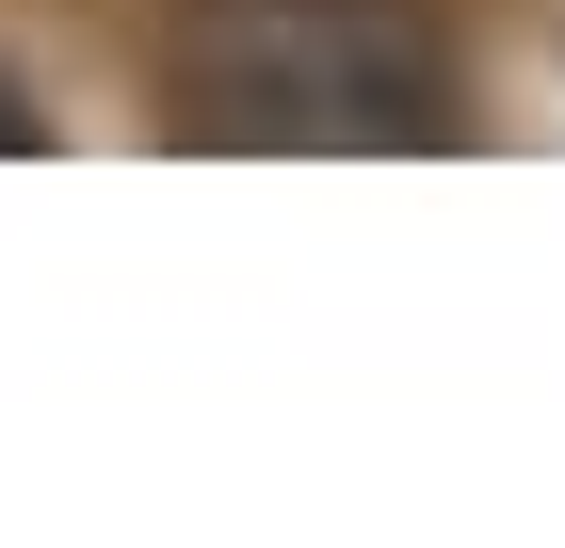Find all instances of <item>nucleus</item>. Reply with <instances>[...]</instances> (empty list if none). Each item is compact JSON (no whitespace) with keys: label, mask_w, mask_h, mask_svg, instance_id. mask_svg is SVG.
I'll list each match as a JSON object with an SVG mask.
<instances>
[{"label":"nucleus","mask_w":565,"mask_h":548,"mask_svg":"<svg viewBox=\"0 0 565 548\" xmlns=\"http://www.w3.org/2000/svg\"><path fill=\"white\" fill-rule=\"evenodd\" d=\"M194 146H452V65L388 0H226L178 49Z\"/></svg>","instance_id":"obj_1"}]
</instances>
